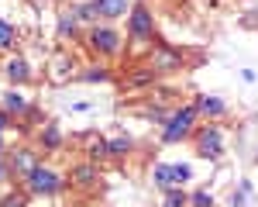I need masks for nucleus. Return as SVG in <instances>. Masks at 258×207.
Returning <instances> with one entry per match:
<instances>
[{"label": "nucleus", "instance_id": "nucleus-15", "mask_svg": "<svg viewBox=\"0 0 258 207\" xmlns=\"http://www.w3.org/2000/svg\"><path fill=\"white\" fill-rule=\"evenodd\" d=\"M0 107H4L11 118H21V114H28V111H31V104H28V97H24L21 90H7V93H4V100H0Z\"/></svg>", "mask_w": 258, "mask_h": 207}, {"label": "nucleus", "instance_id": "nucleus-11", "mask_svg": "<svg viewBox=\"0 0 258 207\" xmlns=\"http://www.w3.org/2000/svg\"><path fill=\"white\" fill-rule=\"evenodd\" d=\"M7 163L14 169V176H28V173L38 166V152H35V148H18V152L7 156Z\"/></svg>", "mask_w": 258, "mask_h": 207}, {"label": "nucleus", "instance_id": "nucleus-19", "mask_svg": "<svg viewBox=\"0 0 258 207\" xmlns=\"http://www.w3.org/2000/svg\"><path fill=\"white\" fill-rule=\"evenodd\" d=\"M73 11H76L80 24H90V28H93V24L100 21V14H97V4H93V0H83L80 7H73Z\"/></svg>", "mask_w": 258, "mask_h": 207}, {"label": "nucleus", "instance_id": "nucleus-20", "mask_svg": "<svg viewBox=\"0 0 258 207\" xmlns=\"http://www.w3.org/2000/svg\"><path fill=\"white\" fill-rule=\"evenodd\" d=\"M86 156H90V163H103V159H107V138L93 135L90 145H86Z\"/></svg>", "mask_w": 258, "mask_h": 207}, {"label": "nucleus", "instance_id": "nucleus-14", "mask_svg": "<svg viewBox=\"0 0 258 207\" xmlns=\"http://www.w3.org/2000/svg\"><path fill=\"white\" fill-rule=\"evenodd\" d=\"M152 180H155V186H159L162 193H165V190H176V186H179L176 163H159V166H155V173H152Z\"/></svg>", "mask_w": 258, "mask_h": 207}, {"label": "nucleus", "instance_id": "nucleus-3", "mask_svg": "<svg viewBox=\"0 0 258 207\" xmlns=\"http://www.w3.org/2000/svg\"><path fill=\"white\" fill-rule=\"evenodd\" d=\"M86 45L97 52L100 59H117L120 52H124V38H120V31L114 24H93V28H86Z\"/></svg>", "mask_w": 258, "mask_h": 207}, {"label": "nucleus", "instance_id": "nucleus-5", "mask_svg": "<svg viewBox=\"0 0 258 207\" xmlns=\"http://www.w3.org/2000/svg\"><path fill=\"white\" fill-rule=\"evenodd\" d=\"M193 142H197V156L207 163H217L220 156L227 152V138H224V128L220 124H203L193 131Z\"/></svg>", "mask_w": 258, "mask_h": 207}, {"label": "nucleus", "instance_id": "nucleus-26", "mask_svg": "<svg viewBox=\"0 0 258 207\" xmlns=\"http://www.w3.org/2000/svg\"><path fill=\"white\" fill-rule=\"evenodd\" d=\"M176 176H179V186H182L186 180H193V169H189L186 163H176Z\"/></svg>", "mask_w": 258, "mask_h": 207}, {"label": "nucleus", "instance_id": "nucleus-8", "mask_svg": "<svg viewBox=\"0 0 258 207\" xmlns=\"http://www.w3.org/2000/svg\"><path fill=\"white\" fill-rule=\"evenodd\" d=\"M4 76L14 83V86H24V83L35 80V73H31V66L21 59V56H11V59L4 62Z\"/></svg>", "mask_w": 258, "mask_h": 207}, {"label": "nucleus", "instance_id": "nucleus-29", "mask_svg": "<svg viewBox=\"0 0 258 207\" xmlns=\"http://www.w3.org/2000/svg\"><path fill=\"white\" fill-rule=\"evenodd\" d=\"M0 156H4V135H0Z\"/></svg>", "mask_w": 258, "mask_h": 207}, {"label": "nucleus", "instance_id": "nucleus-13", "mask_svg": "<svg viewBox=\"0 0 258 207\" xmlns=\"http://www.w3.org/2000/svg\"><path fill=\"white\" fill-rule=\"evenodd\" d=\"M93 4H97V14H100V21H103V24L131 14V4H127V0H93Z\"/></svg>", "mask_w": 258, "mask_h": 207}, {"label": "nucleus", "instance_id": "nucleus-27", "mask_svg": "<svg viewBox=\"0 0 258 207\" xmlns=\"http://www.w3.org/2000/svg\"><path fill=\"white\" fill-rule=\"evenodd\" d=\"M11 124H14V118H11V114H7V111L0 107V135H4V131L11 128Z\"/></svg>", "mask_w": 258, "mask_h": 207}, {"label": "nucleus", "instance_id": "nucleus-7", "mask_svg": "<svg viewBox=\"0 0 258 207\" xmlns=\"http://www.w3.org/2000/svg\"><path fill=\"white\" fill-rule=\"evenodd\" d=\"M69 183L73 186H80V190H93V186L100 183V169H97V163H76L73 169H69Z\"/></svg>", "mask_w": 258, "mask_h": 207}, {"label": "nucleus", "instance_id": "nucleus-17", "mask_svg": "<svg viewBox=\"0 0 258 207\" xmlns=\"http://www.w3.org/2000/svg\"><path fill=\"white\" fill-rule=\"evenodd\" d=\"M80 80H83V83H110V80H114V73H110V66L97 62V66L83 69V73H80Z\"/></svg>", "mask_w": 258, "mask_h": 207}, {"label": "nucleus", "instance_id": "nucleus-2", "mask_svg": "<svg viewBox=\"0 0 258 207\" xmlns=\"http://www.w3.org/2000/svg\"><path fill=\"white\" fill-rule=\"evenodd\" d=\"M127 38L138 48H152L155 45V14L148 4H135L127 14Z\"/></svg>", "mask_w": 258, "mask_h": 207}, {"label": "nucleus", "instance_id": "nucleus-12", "mask_svg": "<svg viewBox=\"0 0 258 207\" xmlns=\"http://www.w3.org/2000/svg\"><path fill=\"white\" fill-rule=\"evenodd\" d=\"M66 145V135H62L59 124H41L38 128V148L41 152H59Z\"/></svg>", "mask_w": 258, "mask_h": 207}, {"label": "nucleus", "instance_id": "nucleus-24", "mask_svg": "<svg viewBox=\"0 0 258 207\" xmlns=\"http://www.w3.org/2000/svg\"><path fill=\"white\" fill-rule=\"evenodd\" d=\"M189 207H214V197L207 190H193L189 193Z\"/></svg>", "mask_w": 258, "mask_h": 207}, {"label": "nucleus", "instance_id": "nucleus-6", "mask_svg": "<svg viewBox=\"0 0 258 207\" xmlns=\"http://www.w3.org/2000/svg\"><path fill=\"white\" fill-rule=\"evenodd\" d=\"M148 66L159 73V76H169V73H179L182 69V52L169 41H155L148 48Z\"/></svg>", "mask_w": 258, "mask_h": 207}, {"label": "nucleus", "instance_id": "nucleus-9", "mask_svg": "<svg viewBox=\"0 0 258 207\" xmlns=\"http://www.w3.org/2000/svg\"><path fill=\"white\" fill-rule=\"evenodd\" d=\"M193 104H197L200 114H203V118H210V121H217V118H224V114L231 111L227 100H224V97H214V93H200Z\"/></svg>", "mask_w": 258, "mask_h": 207}, {"label": "nucleus", "instance_id": "nucleus-4", "mask_svg": "<svg viewBox=\"0 0 258 207\" xmlns=\"http://www.w3.org/2000/svg\"><path fill=\"white\" fill-rule=\"evenodd\" d=\"M24 183H28V193H35V197H59L62 190H66V176L55 173L52 166L38 163L24 176Z\"/></svg>", "mask_w": 258, "mask_h": 207}, {"label": "nucleus", "instance_id": "nucleus-22", "mask_svg": "<svg viewBox=\"0 0 258 207\" xmlns=\"http://www.w3.org/2000/svg\"><path fill=\"white\" fill-rule=\"evenodd\" d=\"M162 207H189V193H182V190H165V197H162Z\"/></svg>", "mask_w": 258, "mask_h": 207}, {"label": "nucleus", "instance_id": "nucleus-25", "mask_svg": "<svg viewBox=\"0 0 258 207\" xmlns=\"http://www.w3.org/2000/svg\"><path fill=\"white\" fill-rule=\"evenodd\" d=\"M248 193H251V183H248V180H241V190L234 193V197H231V207H244Z\"/></svg>", "mask_w": 258, "mask_h": 207}, {"label": "nucleus", "instance_id": "nucleus-10", "mask_svg": "<svg viewBox=\"0 0 258 207\" xmlns=\"http://www.w3.org/2000/svg\"><path fill=\"white\" fill-rule=\"evenodd\" d=\"M155 80H159V73H155V69L145 62V66H135V69H127L120 83H124L127 90H141V86H152Z\"/></svg>", "mask_w": 258, "mask_h": 207}, {"label": "nucleus", "instance_id": "nucleus-18", "mask_svg": "<svg viewBox=\"0 0 258 207\" xmlns=\"http://www.w3.org/2000/svg\"><path fill=\"white\" fill-rule=\"evenodd\" d=\"M14 41H18V28H14L11 21L0 18V52H11V48H14Z\"/></svg>", "mask_w": 258, "mask_h": 207}, {"label": "nucleus", "instance_id": "nucleus-28", "mask_svg": "<svg viewBox=\"0 0 258 207\" xmlns=\"http://www.w3.org/2000/svg\"><path fill=\"white\" fill-rule=\"evenodd\" d=\"M7 176H14V169H11V163H7V159H0V183H4Z\"/></svg>", "mask_w": 258, "mask_h": 207}, {"label": "nucleus", "instance_id": "nucleus-23", "mask_svg": "<svg viewBox=\"0 0 258 207\" xmlns=\"http://www.w3.org/2000/svg\"><path fill=\"white\" fill-rule=\"evenodd\" d=\"M0 207H28V193H21V190L4 193V197H0Z\"/></svg>", "mask_w": 258, "mask_h": 207}, {"label": "nucleus", "instance_id": "nucleus-21", "mask_svg": "<svg viewBox=\"0 0 258 207\" xmlns=\"http://www.w3.org/2000/svg\"><path fill=\"white\" fill-rule=\"evenodd\" d=\"M80 31V18L76 11H62L59 14V35H76Z\"/></svg>", "mask_w": 258, "mask_h": 207}, {"label": "nucleus", "instance_id": "nucleus-1", "mask_svg": "<svg viewBox=\"0 0 258 207\" xmlns=\"http://www.w3.org/2000/svg\"><path fill=\"white\" fill-rule=\"evenodd\" d=\"M197 121H200L197 104H179L176 111H169V114H165V121H162V142L172 145V142L189 138V135H193V128H197Z\"/></svg>", "mask_w": 258, "mask_h": 207}, {"label": "nucleus", "instance_id": "nucleus-16", "mask_svg": "<svg viewBox=\"0 0 258 207\" xmlns=\"http://www.w3.org/2000/svg\"><path fill=\"white\" fill-rule=\"evenodd\" d=\"M135 142L127 135H117V138H107V159H127L131 156Z\"/></svg>", "mask_w": 258, "mask_h": 207}]
</instances>
